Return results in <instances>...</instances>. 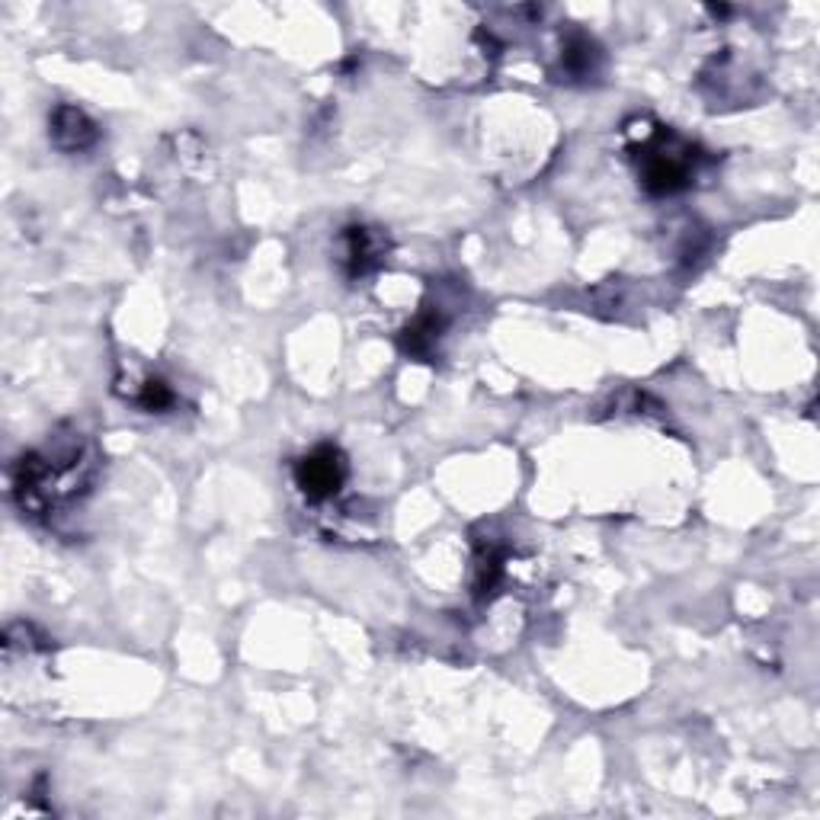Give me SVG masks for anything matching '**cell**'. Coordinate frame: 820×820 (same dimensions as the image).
Listing matches in <instances>:
<instances>
[{
	"label": "cell",
	"mask_w": 820,
	"mask_h": 820,
	"mask_svg": "<svg viewBox=\"0 0 820 820\" xmlns=\"http://www.w3.org/2000/svg\"><path fill=\"white\" fill-rule=\"evenodd\" d=\"M692 173V148L670 138V135H658L648 148H644V160H641V183L648 193L654 196H673L689 183Z\"/></svg>",
	"instance_id": "6da1fadb"
},
{
	"label": "cell",
	"mask_w": 820,
	"mask_h": 820,
	"mask_svg": "<svg viewBox=\"0 0 820 820\" xmlns=\"http://www.w3.org/2000/svg\"><path fill=\"white\" fill-rule=\"evenodd\" d=\"M347 481V459L337 446H317L296 465V484L308 501L334 497Z\"/></svg>",
	"instance_id": "7a4b0ae2"
},
{
	"label": "cell",
	"mask_w": 820,
	"mask_h": 820,
	"mask_svg": "<svg viewBox=\"0 0 820 820\" xmlns=\"http://www.w3.org/2000/svg\"><path fill=\"white\" fill-rule=\"evenodd\" d=\"M51 142L61 152H87L97 142V125L84 109L58 106L51 112Z\"/></svg>",
	"instance_id": "3957f363"
},
{
	"label": "cell",
	"mask_w": 820,
	"mask_h": 820,
	"mask_svg": "<svg viewBox=\"0 0 820 820\" xmlns=\"http://www.w3.org/2000/svg\"><path fill=\"white\" fill-rule=\"evenodd\" d=\"M382 251H385L382 238L372 228H362V225H350L343 231V238H340V263H343L347 276H353V279L369 273L378 263Z\"/></svg>",
	"instance_id": "277c9868"
},
{
	"label": "cell",
	"mask_w": 820,
	"mask_h": 820,
	"mask_svg": "<svg viewBox=\"0 0 820 820\" xmlns=\"http://www.w3.org/2000/svg\"><path fill=\"white\" fill-rule=\"evenodd\" d=\"M443 334V317L436 311H423L408 330H405V340L401 347L408 350L410 357H430L436 350V340Z\"/></svg>",
	"instance_id": "5b68a950"
},
{
	"label": "cell",
	"mask_w": 820,
	"mask_h": 820,
	"mask_svg": "<svg viewBox=\"0 0 820 820\" xmlns=\"http://www.w3.org/2000/svg\"><path fill=\"white\" fill-rule=\"evenodd\" d=\"M504 574V552L494 542H484L474 555V590L478 596H491Z\"/></svg>",
	"instance_id": "8992f818"
},
{
	"label": "cell",
	"mask_w": 820,
	"mask_h": 820,
	"mask_svg": "<svg viewBox=\"0 0 820 820\" xmlns=\"http://www.w3.org/2000/svg\"><path fill=\"white\" fill-rule=\"evenodd\" d=\"M596 58H600V51H596V46H593L590 39L574 36V39L567 43V49H564V68H567L570 74H590L593 64H596Z\"/></svg>",
	"instance_id": "52a82bcc"
},
{
	"label": "cell",
	"mask_w": 820,
	"mask_h": 820,
	"mask_svg": "<svg viewBox=\"0 0 820 820\" xmlns=\"http://www.w3.org/2000/svg\"><path fill=\"white\" fill-rule=\"evenodd\" d=\"M173 391H170V385L167 382H160V378H152V382H145V388H142V395H138V405L145 410H152V413H164L167 408H173Z\"/></svg>",
	"instance_id": "ba28073f"
}]
</instances>
